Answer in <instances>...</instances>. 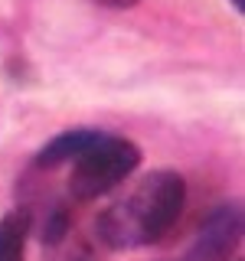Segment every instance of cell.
Returning <instances> with one entry per match:
<instances>
[{
  "instance_id": "cell-1",
  "label": "cell",
  "mask_w": 245,
  "mask_h": 261,
  "mask_svg": "<svg viewBox=\"0 0 245 261\" xmlns=\"http://www.w3.org/2000/svg\"><path fill=\"white\" fill-rule=\"evenodd\" d=\"M186 202V183L177 170H151L108 202L95 219V235L111 251L151 248L167 239Z\"/></svg>"
},
{
  "instance_id": "cell-2",
  "label": "cell",
  "mask_w": 245,
  "mask_h": 261,
  "mask_svg": "<svg viewBox=\"0 0 245 261\" xmlns=\"http://www.w3.org/2000/svg\"><path fill=\"white\" fill-rule=\"evenodd\" d=\"M72 173L65 190L76 202H92L118 190L125 179L141 167V147L125 137L98 134L82 153L69 160Z\"/></svg>"
},
{
  "instance_id": "cell-3",
  "label": "cell",
  "mask_w": 245,
  "mask_h": 261,
  "mask_svg": "<svg viewBox=\"0 0 245 261\" xmlns=\"http://www.w3.org/2000/svg\"><path fill=\"white\" fill-rule=\"evenodd\" d=\"M242 239V206L239 202H223L209 212L196 235L193 248L186 251L183 261H223Z\"/></svg>"
},
{
  "instance_id": "cell-4",
  "label": "cell",
  "mask_w": 245,
  "mask_h": 261,
  "mask_svg": "<svg viewBox=\"0 0 245 261\" xmlns=\"http://www.w3.org/2000/svg\"><path fill=\"white\" fill-rule=\"evenodd\" d=\"M102 134V130H88V127H76V130H65V134L53 137V141H46L43 147H39L36 153V167L39 170H56V167H65L76 153H82L88 144L95 141V137Z\"/></svg>"
},
{
  "instance_id": "cell-5",
  "label": "cell",
  "mask_w": 245,
  "mask_h": 261,
  "mask_svg": "<svg viewBox=\"0 0 245 261\" xmlns=\"http://www.w3.org/2000/svg\"><path fill=\"white\" fill-rule=\"evenodd\" d=\"M27 212H7L0 219V261H27Z\"/></svg>"
},
{
  "instance_id": "cell-6",
  "label": "cell",
  "mask_w": 245,
  "mask_h": 261,
  "mask_svg": "<svg viewBox=\"0 0 245 261\" xmlns=\"http://www.w3.org/2000/svg\"><path fill=\"white\" fill-rule=\"evenodd\" d=\"M95 4H102V7H111V10H131V7H137L141 0H95Z\"/></svg>"
},
{
  "instance_id": "cell-7",
  "label": "cell",
  "mask_w": 245,
  "mask_h": 261,
  "mask_svg": "<svg viewBox=\"0 0 245 261\" xmlns=\"http://www.w3.org/2000/svg\"><path fill=\"white\" fill-rule=\"evenodd\" d=\"M232 7H235V13H242V0H232Z\"/></svg>"
}]
</instances>
